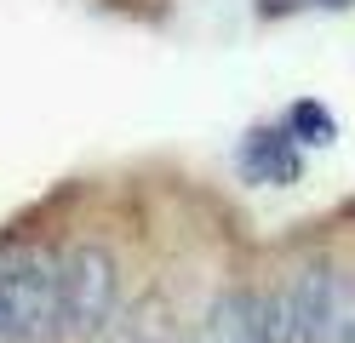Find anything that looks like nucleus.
I'll return each instance as SVG.
<instances>
[{"mask_svg":"<svg viewBox=\"0 0 355 343\" xmlns=\"http://www.w3.org/2000/svg\"><path fill=\"white\" fill-rule=\"evenodd\" d=\"M286 132H293V143L321 149V143H332V137H338V121H332V114H327L315 98H304V103L286 109Z\"/></svg>","mask_w":355,"mask_h":343,"instance_id":"obj_8","label":"nucleus"},{"mask_svg":"<svg viewBox=\"0 0 355 343\" xmlns=\"http://www.w3.org/2000/svg\"><path fill=\"white\" fill-rule=\"evenodd\" d=\"M338 281L344 269L315 252L286 274V292H293V315H298V343H327L332 337V315H338Z\"/></svg>","mask_w":355,"mask_h":343,"instance_id":"obj_3","label":"nucleus"},{"mask_svg":"<svg viewBox=\"0 0 355 343\" xmlns=\"http://www.w3.org/2000/svg\"><path fill=\"white\" fill-rule=\"evenodd\" d=\"M184 343H263L258 337V292L252 286H230L201 309L195 332Z\"/></svg>","mask_w":355,"mask_h":343,"instance_id":"obj_4","label":"nucleus"},{"mask_svg":"<svg viewBox=\"0 0 355 343\" xmlns=\"http://www.w3.org/2000/svg\"><path fill=\"white\" fill-rule=\"evenodd\" d=\"M327 343H355V269H344V281H338V315H332Z\"/></svg>","mask_w":355,"mask_h":343,"instance_id":"obj_9","label":"nucleus"},{"mask_svg":"<svg viewBox=\"0 0 355 343\" xmlns=\"http://www.w3.org/2000/svg\"><path fill=\"white\" fill-rule=\"evenodd\" d=\"M0 343H12V332H6V297H0Z\"/></svg>","mask_w":355,"mask_h":343,"instance_id":"obj_10","label":"nucleus"},{"mask_svg":"<svg viewBox=\"0 0 355 343\" xmlns=\"http://www.w3.org/2000/svg\"><path fill=\"white\" fill-rule=\"evenodd\" d=\"M0 297H6L12 343H40L58 332L63 309V252L46 240H17L0 252Z\"/></svg>","mask_w":355,"mask_h":343,"instance_id":"obj_1","label":"nucleus"},{"mask_svg":"<svg viewBox=\"0 0 355 343\" xmlns=\"http://www.w3.org/2000/svg\"><path fill=\"white\" fill-rule=\"evenodd\" d=\"M241 166L258 183H298L304 155H298L286 126H258V132H247V143H241Z\"/></svg>","mask_w":355,"mask_h":343,"instance_id":"obj_5","label":"nucleus"},{"mask_svg":"<svg viewBox=\"0 0 355 343\" xmlns=\"http://www.w3.org/2000/svg\"><path fill=\"white\" fill-rule=\"evenodd\" d=\"M121 315V258L109 240H75L63 252V309L58 332L63 337H103L109 320Z\"/></svg>","mask_w":355,"mask_h":343,"instance_id":"obj_2","label":"nucleus"},{"mask_svg":"<svg viewBox=\"0 0 355 343\" xmlns=\"http://www.w3.org/2000/svg\"><path fill=\"white\" fill-rule=\"evenodd\" d=\"M98 343H184V326H178V315L166 304L149 297V304H138V309H121Z\"/></svg>","mask_w":355,"mask_h":343,"instance_id":"obj_6","label":"nucleus"},{"mask_svg":"<svg viewBox=\"0 0 355 343\" xmlns=\"http://www.w3.org/2000/svg\"><path fill=\"white\" fill-rule=\"evenodd\" d=\"M258 337L263 343H298V315H293V292L270 286V292H258Z\"/></svg>","mask_w":355,"mask_h":343,"instance_id":"obj_7","label":"nucleus"}]
</instances>
